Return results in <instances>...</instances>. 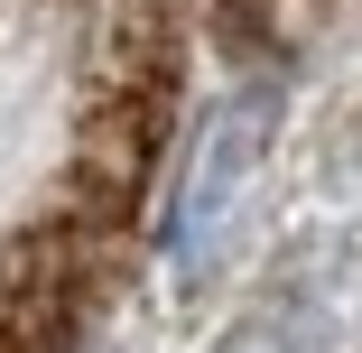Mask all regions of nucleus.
Listing matches in <instances>:
<instances>
[{"mask_svg": "<svg viewBox=\"0 0 362 353\" xmlns=\"http://www.w3.org/2000/svg\"><path fill=\"white\" fill-rule=\"evenodd\" d=\"M269 139H279V93H223L204 112V139H195V158H186V186H177V270H204L214 242L233 233V204L242 186L260 177L269 158Z\"/></svg>", "mask_w": 362, "mask_h": 353, "instance_id": "obj_1", "label": "nucleus"}, {"mask_svg": "<svg viewBox=\"0 0 362 353\" xmlns=\"http://www.w3.org/2000/svg\"><path fill=\"white\" fill-rule=\"evenodd\" d=\"M223 353H288V344H279V325H251V335H233Z\"/></svg>", "mask_w": 362, "mask_h": 353, "instance_id": "obj_2", "label": "nucleus"}, {"mask_svg": "<svg viewBox=\"0 0 362 353\" xmlns=\"http://www.w3.org/2000/svg\"><path fill=\"white\" fill-rule=\"evenodd\" d=\"M344 177L362 186V121H353V139H344Z\"/></svg>", "mask_w": 362, "mask_h": 353, "instance_id": "obj_3", "label": "nucleus"}]
</instances>
